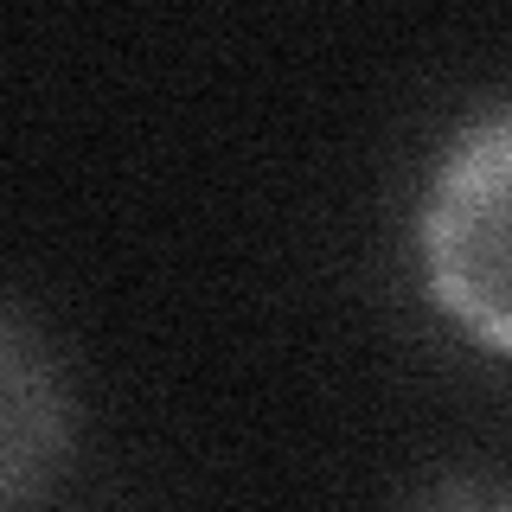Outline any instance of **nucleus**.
Returning a JSON list of instances; mask_svg holds the SVG:
<instances>
[{
  "instance_id": "2",
  "label": "nucleus",
  "mask_w": 512,
  "mask_h": 512,
  "mask_svg": "<svg viewBox=\"0 0 512 512\" xmlns=\"http://www.w3.org/2000/svg\"><path fill=\"white\" fill-rule=\"evenodd\" d=\"M71 436V378L26 308H7L0 314V512H32V500L71 461Z\"/></svg>"
},
{
  "instance_id": "1",
  "label": "nucleus",
  "mask_w": 512,
  "mask_h": 512,
  "mask_svg": "<svg viewBox=\"0 0 512 512\" xmlns=\"http://www.w3.org/2000/svg\"><path fill=\"white\" fill-rule=\"evenodd\" d=\"M416 244L429 301L468 340L512 352V109H487L448 141Z\"/></svg>"
},
{
  "instance_id": "3",
  "label": "nucleus",
  "mask_w": 512,
  "mask_h": 512,
  "mask_svg": "<svg viewBox=\"0 0 512 512\" xmlns=\"http://www.w3.org/2000/svg\"><path fill=\"white\" fill-rule=\"evenodd\" d=\"M397 512H512V474L506 468H448L410 493Z\"/></svg>"
}]
</instances>
